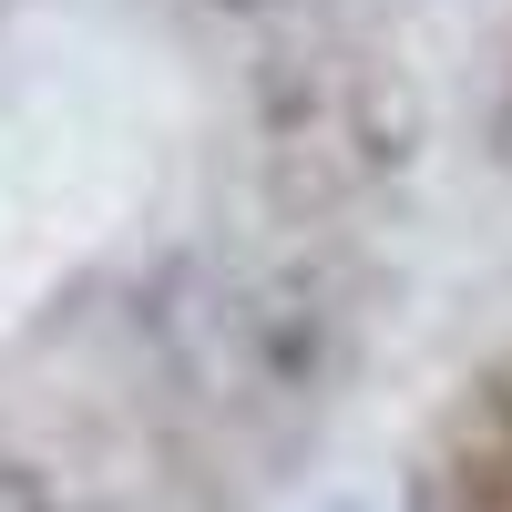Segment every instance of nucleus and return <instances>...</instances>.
Returning <instances> with one entry per match:
<instances>
[{
	"mask_svg": "<svg viewBox=\"0 0 512 512\" xmlns=\"http://www.w3.org/2000/svg\"><path fill=\"white\" fill-rule=\"evenodd\" d=\"M349 512H359V502H349Z\"/></svg>",
	"mask_w": 512,
	"mask_h": 512,
	"instance_id": "nucleus-1",
	"label": "nucleus"
}]
</instances>
